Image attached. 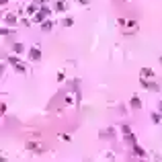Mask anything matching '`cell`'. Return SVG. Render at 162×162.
I'll list each match as a JSON object with an SVG mask.
<instances>
[{"label": "cell", "instance_id": "cell-4", "mask_svg": "<svg viewBox=\"0 0 162 162\" xmlns=\"http://www.w3.org/2000/svg\"><path fill=\"white\" fill-rule=\"evenodd\" d=\"M121 31L125 35H131V33H136V31H138V23H136V21H129L127 25H125V27H121Z\"/></svg>", "mask_w": 162, "mask_h": 162}, {"label": "cell", "instance_id": "cell-10", "mask_svg": "<svg viewBox=\"0 0 162 162\" xmlns=\"http://www.w3.org/2000/svg\"><path fill=\"white\" fill-rule=\"evenodd\" d=\"M129 105H131L133 109H140V107H142V101H140L138 97H131V101H129Z\"/></svg>", "mask_w": 162, "mask_h": 162}, {"label": "cell", "instance_id": "cell-11", "mask_svg": "<svg viewBox=\"0 0 162 162\" xmlns=\"http://www.w3.org/2000/svg\"><path fill=\"white\" fill-rule=\"evenodd\" d=\"M12 51H15V54H23V51H25V45L23 43H12Z\"/></svg>", "mask_w": 162, "mask_h": 162}, {"label": "cell", "instance_id": "cell-1", "mask_svg": "<svg viewBox=\"0 0 162 162\" xmlns=\"http://www.w3.org/2000/svg\"><path fill=\"white\" fill-rule=\"evenodd\" d=\"M49 12H51V8H49V6H41V10H37V12H35V23H39V25H41Z\"/></svg>", "mask_w": 162, "mask_h": 162}, {"label": "cell", "instance_id": "cell-7", "mask_svg": "<svg viewBox=\"0 0 162 162\" xmlns=\"http://www.w3.org/2000/svg\"><path fill=\"white\" fill-rule=\"evenodd\" d=\"M133 154L138 158H146V152H144V148H140L138 144H133Z\"/></svg>", "mask_w": 162, "mask_h": 162}, {"label": "cell", "instance_id": "cell-17", "mask_svg": "<svg viewBox=\"0 0 162 162\" xmlns=\"http://www.w3.org/2000/svg\"><path fill=\"white\" fill-rule=\"evenodd\" d=\"M121 131L127 136V133H131V129H129V125H121Z\"/></svg>", "mask_w": 162, "mask_h": 162}, {"label": "cell", "instance_id": "cell-2", "mask_svg": "<svg viewBox=\"0 0 162 162\" xmlns=\"http://www.w3.org/2000/svg\"><path fill=\"white\" fill-rule=\"evenodd\" d=\"M25 148H27V150H31V152H35V154H39V152H43V144L41 142H27L25 144Z\"/></svg>", "mask_w": 162, "mask_h": 162}, {"label": "cell", "instance_id": "cell-5", "mask_svg": "<svg viewBox=\"0 0 162 162\" xmlns=\"http://www.w3.org/2000/svg\"><path fill=\"white\" fill-rule=\"evenodd\" d=\"M29 60L31 62H39L41 60V49L39 47H31L29 49Z\"/></svg>", "mask_w": 162, "mask_h": 162}, {"label": "cell", "instance_id": "cell-21", "mask_svg": "<svg viewBox=\"0 0 162 162\" xmlns=\"http://www.w3.org/2000/svg\"><path fill=\"white\" fill-rule=\"evenodd\" d=\"M158 111H160V113H162V101H160V103H158Z\"/></svg>", "mask_w": 162, "mask_h": 162}, {"label": "cell", "instance_id": "cell-18", "mask_svg": "<svg viewBox=\"0 0 162 162\" xmlns=\"http://www.w3.org/2000/svg\"><path fill=\"white\" fill-rule=\"evenodd\" d=\"M8 62H10V64H12V66H15L17 62H19V58H17V55H10V58H8Z\"/></svg>", "mask_w": 162, "mask_h": 162}, {"label": "cell", "instance_id": "cell-12", "mask_svg": "<svg viewBox=\"0 0 162 162\" xmlns=\"http://www.w3.org/2000/svg\"><path fill=\"white\" fill-rule=\"evenodd\" d=\"M15 70H17L19 74H25V72H27V66L21 64V62H17V64H15Z\"/></svg>", "mask_w": 162, "mask_h": 162}, {"label": "cell", "instance_id": "cell-8", "mask_svg": "<svg viewBox=\"0 0 162 162\" xmlns=\"http://www.w3.org/2000/svg\"><path fill=\"white\" fill-rule=\"evenodd\" d=\"M51 27H54V23H51V21H47V19L41 23V31H45V33H49V31H51Z\"/></svg>", "mask_w": 162, "mask_h": 162}, {"label": "cell", "instance_id": "cell-16", "mask_svg": "<svg viewBox=\"0 0 162 162\" xmlns=\"http://www.w3.org/2000/svg\"><path fill=\"white\" fill-rule=\"evenodd\" d=\"M37 4H31V6H27V12H29V15H35V12H37Z\"/></svg>", "mask_w": 162, "mask_h": 162}, {"label": "cell", "instance_id": "cell-19", "mask_svg": "<svg viewBox=\"0 0 162 162\" xmlns=\"http://www.w3.org/2000/svg\"><path fill=\"white\" fill-rule=\"evenodd\" d=\"M117 25H119V27H125V25H127V21H125V19H119Z\"/></svg>", "mask_w": 162, "mask_h": 162}, {"label": "cell", "instance_id": "cell-9", "mask_svg": "<svg viewBox=\"0 0 162 162\" xmlns=\"http://www.w3.org/2000/svg\"><path fill=\"white\" fill-rule=\"evenodd\" d=\"M140 74H142V78H154V72L150 68H142V72H140Z\"/></svg>", "mask_w": 162, "mask_h": 162}, {"label": "cell", "instance_id": "cell-20", "mask_svg": "<svg viewBox=\"0 0 162 162\" xmlns=\"http://www.w3.org/2000/svg\"><path fill=\"white\" fill-rule=\"evenodd\" d=\"M78 2H80V4H88L90 0H78Z\"/></svg>", "mask_w": 162, "mask_h": 162}, {"label": "cell", "instance_id": "cell-14", "mask_svg": "<svg viewBox=\"0 0 162 162\" xmlns=\"http://www.w3.org/2000/svg\"><path fill=\"white\" fill-rule=\"evenodd\" d=\"M4 23L15 25V23H17V17H15V15H6V17H4Z\"/></svg>", "mask_w": 162, "mask_h": 162}, {"label": "cell", "instance_id": "cell-15", "mask_svg": "<svg viewBox=\"0 0 162 162\" xmlns=\"http://www.w3.org/2000/svg\"><path fill=\"white\" fill-rule=\"evenodd\" d=\"M62 25H64V27H72V25H74V19H70V17H66V19L62 21Z\"/></svg>", "mask_w": 162, "mask_h": 162}, {"label": "cell", "instance_id": "cell-3", "mask_svg": "<svg viewBox=\"0 0 162 162\" xmlns=\"http://www.w3.org/2000/svg\"><path fill=\"white\" fill-rule=\"evenodd\" d=\"M140 84H142L144 88H148V90H154V93L160 90V86H158L156 82H148V78H140Z\"/></svg>", "mask_w": 162, "mask_h": 162}, {"label": "cell", "instance_id": "cell-22", "mask_svg": "<svg viewBox=\"0 0 162 162\" xmlns=\"http://www.w3.org/2000/svg\"><path fill=\"white\" fill-rule=\"evenodd\" d=\"M160 64H162V55H160Z\"/></svg>", "mask_w": 162, "mask_h": 162}, {"label": "cell", "instance_id": "cell-13", "mask_svg": "<svg viewBox=\"0 0 162 162\" xmlns=\"http://www.w3.org/2000/svg\"><path fill=\"white\" fill-rule=\"evenodd\" d=\"M150 117H152V123H162V117H160V111H154L152 115H150Z\"/></svg>", "mask_w": 162, "mask_h": 162}, {"label": "cell", "instance_id": "cell-6", "mask_svg": "<svg viewBox=\"0 0 162 162\" xmlns=\"http://www.w3.org/2000/svg\"><path fill=\"white\" fill-rule=\"evenodd\" d=\"M54 10H55V12H66V10H68V4H66L64 0H55Z\"/></svg>", "mask_w": 162, "mask_h": 162}]
</instances>
